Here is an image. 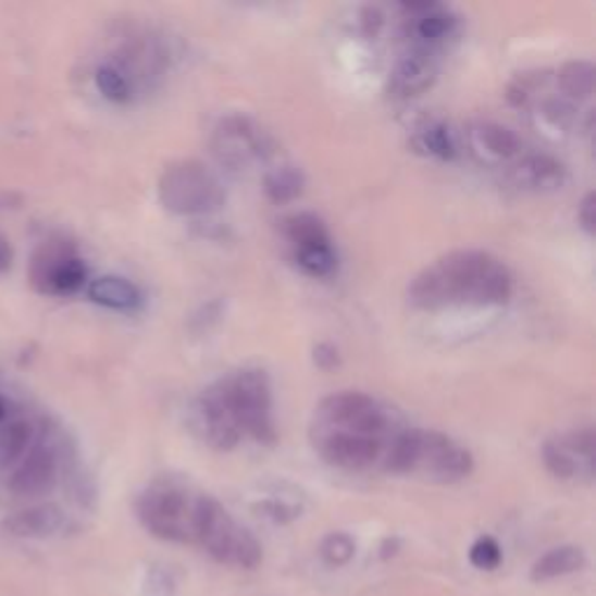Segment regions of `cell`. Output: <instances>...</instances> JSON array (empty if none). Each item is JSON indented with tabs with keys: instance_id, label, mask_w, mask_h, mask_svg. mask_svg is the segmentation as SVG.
Wrapping results in <instances>:
<instances>
[{
	"instance_id": "obj_25",
	"label": "cell",
	"mask_w": 596,
	"mask_h": 596,
	"mask_svg": "<svg viewBox=\"0 0 596 596\" xmlns=\"http://www.w3.org/2000/svg\"><path fill=\"white\" fill-rule=\"evenodd\" d=\"M33 440V426L26 420H14L0 429V469H10L20 461Z\"/></svg>"
},
{
	"instance_id": "obj_1",
	"label": "cell",
	"mask_w": 596,
	"mask_h": 596,
	"mask_svg": "<svg viewBox=\"0 0 596 596\" xmlns=\"http://www.w3.org/2000/svg\"><path fill=\"white\" fill-rule=\"evenodd\" d=\"M408 424L399 412L363 392H338L322 399L310 420V443L328 467L363 473L385 471L394 443Z\"/></svg>"
},
{
	"instance_id": "obj_23",
	"label": "cell",
	"mask_w": 596,
	"mask_h": 596,
	"mask_svg": "<svg viewBox=\"0 0 596 596\" xmlns=\"http://www.w3.org/2000/svg\"><path fill=\"white\" fill-rule=\"evenodd\" d=\"M291 257L296 266L312 277H328L338 266L334 240L298 247V250H291Z\"/></svg>"
},
{
	"instance_id": "obj_24",
	"label": "cell",
	"mask_w": 596,
	"mask_h": 596,
	"mask_svg": "<svg viewBox=\"0 0 596 596\" xmlns=\"http://www.w3.org/2000/svg\"><path fill=\"white\" fill-rule=\"evenodd\" d=\"M263 191L275 203H289L303 191V175L294 165H275L263 177Z\"/></svg>"
},
{
	"instance_id": "obj_32",
	"label": "cell",
	"mask_w": 596,
	"mask_h": 596,
	"mask_svg": "<svg viewBox=\"0 0 596 596\" xmlns=\"http://www.w3.org/2000/svg\"><path fill=\"white\" fill-rule=\"evenodd\" d=\"M314 363H318L320 369H334L338 363V350L334 345H318L314 347Z\"/></svg>"
},
{
	"instance_id": "obj_26",
	"label": "cell",
	"mask_w": 596,
	"mask_h": 596,
	"mask_svg": "<svg viewBox=\"0 0 596 596\" xmlns=\"http://www.w3.org/2000/svg\"><path fill=\"white\" fill-rule=\"evenodd\" d=\"M355 555H357V541L345 532L328 534L320 543V557L324 564L331 569L347 567L355 559Z\"/></svg>"
},
{
	"instance_id": "obj_20",
	"label": "cell",
	"mask_w": 596,
	"mask_h": 596,
	"mask_svg": "<svg viewBox=\"0 0 596 596\" xmlns=\"http://www.w3.org/2000/svg\"><path fill=\"white\" fill-rule=\"evenodd\" d=\"M254 510L261 518H266L275 524H289L296 518H301L303 512L301 492H296L291 487H275L261 496L254 504Z\"/></svg>"
},
{
	"instance_id": "obj_3",
	"label": "cell",
	"mask_w": 596,
	"mask_h": 596,
	"mask_svg": "<svg viewBox=\"0 0 596 596\" xmlns=\"http://www.w3.org/2000/svg\"><path fill=\"white\" fill-rule=\"evenodd\" d=\"M512 275L501 259L480 250H457L429 263L408 287V303L424 312L504 306Z\"/></svg>"
},
{
	"instance_id": "obj_33",
	"label": "cell",
	"mask_w": 596,
	"mask_h": 596,
	"mask_svg": "<svg viewBox=\"0 0 596 596\" xmlns=\"http://www.w3.org/2000/svg\"><path fill=\"white\" fill-rule=\"evenodd\" d=\"M12 263V247L8 243V238L0 234V273H5Z\"/></svg>"
},
{
	"instance_id": "obj_31",
	"label": "cell",
	"mask_w": 596,
	"mask_h": 596,
	"mask_svg": "<svg viewBox=\"0 0 596 596\" xmlns=\"http://www.w3.org/2000/svg\"><path fill=\"white\" fill-rule=\"evenodd\" d=\"M594 210H596V206H594V191H587L585 198L581 201V206H578V222H581V226L587 231L589 236L594 234V222H596Z\"/></svg>"
},
{
	"instance_id": "obj_34",
	"label": "cell",
	"mask_w": 596,
	"mask_h": 596,
	"mask_svg": "<svg viewBox=\"0 0 596 596\" xmlns=\"http://www.w3.org/2000/svg\"><path fill=\"white\" fill-rule=\"evenodd\" d=\"M12 203H20V196H12V194H0V210H3V208H14Z\"/></svg>"
},
{
	"instance_id": "obj_17",
	"label": "cell",
	"mask_w": 596,
	"mask_h": 596,
	"mask_svg": "<svg viewBox=\"0 0 596 596\" xmlns=\"http://www.w3.org/2000/svg\"><path fill=\"white\" fill-rule=\"evenodd\" d=\"M585 564H587V555L581 545H559V548H552L550 552H545L541 559L534 561L532 581L534 583L557 581V578L583 571Z\"/></svg>"
},
{
	"instance_id": "obj_15",
	"label": "cell",
	"mask_w": 596,
	"mask_h": 596,
	"mask_svg": "<svg viewBox=\"0 0 596 596\" xmlns=\"http://www.w3.org/2000/svg\"><path fill=\"white\" fill-rule=\"evenodd\" d=\"M510 182L524 191L550 194L564 187L567 169L564 163L550 154H520L512 161Z\"/></svg>"
},
{
	"instance_id": "obj_27",
	"label": "cell",
	"mask_w": 596,
	"mask_h": 596,
	"mask_svg": "<svg viewBox=\"0 0 596 596\" xmlns=\"http://www.w3.org/2000/svg\"><path fill=\"white\" fill-rule=\"evenodd\" d=\"M96 87H98V91H101L108 98V101L120 103V105L131 103L136 98L134 89H131V85L124 79V75L114 71L110 63H103L101 69L96 71Z\"/></svg>"
},
{
	"instance_id": "obj_29",
	"label": "cell",
	"mask_w": 596,
	"mask_h": 596,
	"mask_svg": "<svg viewBox=\"0 0 596 596\" xmlns=\"http://www.w3.org/2000/svg\"><path fill=\"white\" fill-rule=\"evenodd\" d=\"M177 581L169 567H149L142 578V596H175Z\"/></svg>"
},
{
	"instance_id": "obj_28",
	"label": "cell",
	"mask_w": 596,
	"mask_h": 596,
	"mask_svg": "<svg viewBox=\"0 0 596 596\" xmlns=\"http://www.w3.org/2000/svg\"><path fill=\"white\" fill-rule=\"evenodd\" d=\"M469 561L477 571H496L504 561V550L494 536H480L471 545Z\"/></svg>"
},
{
	"instance_id": "obj_35",
	"label": "cell",
	"mask_w": 596,
	"mask_h": 596,
	"mask_svg": "<svg viewBox=\"0 0 596 596\" xmlns=\"http://www.w3.org/2000/svg\"><path fill=\"white\" fill-rule=\"evenodd\" d=\"M3 415H5V403H3V399H0V418Z\"/></svg>"
},
{
	"instance_id": "obj_16",
	"label": "cell",
	"mask_w": 596,
	"mask_h": 596,
	"mask_svg": "<svg viewBox=\"0 0 596 596\" xmlns=\"http://www.w3.org/2000/svg\"><path fill=\"white\" fill-rule=\"evenodd\" d=\"M63 524H65V516L61 512V508L52 504L24 508L3 520L5 534L14 538H49L59 534Z\"/></svg>"
},
{
	"instance_id": "obj_12",
	"label": "cell",
	"mask_w": 596,
	"mask_h": 596,
	"mask_svg": "<svg viewBox=\"0 0 596 596\" xmlns=\"http://www.w3.org/2000/svg\"><path fill=\"white\" fill-rule=\"evenodd\" d=\"M467 145L473 159L489 169H501L522 154V140L516 131L499 122H473L467 128Z\"/></svg>"
},
{
	"instance_id": "obj_10",
	"label": "cell",
	"mask_w": 596,
	"mask_h": 596,
	"mask_svg": "<svg viewBox=\"0 0 596 596\" xmlns=\"http://www.w3.org/2000/svg\"><path fill=\"white\" fill-rule=\"evenodd\" d=\"M30 280L45 294H73L87 280V266L71 245L47 243L33 259Z\"/></svg>"
},
{
	"instance_id": "obj_7",
	"label": "cell",
	"mask_w": 596,
	"mask_h": 596,
	"mask_svg": "<svg viewBox=\"0 0 596 596\" xmlns=\"http://www.w3.org/2000/svg\"><path fill=\"white\" fill-rule=\"evenodd\" d=\"M212 152L228 171L243 173L266 163L275 152V142L252 117L228 114L212 131Z\"/></svg>"
},
{
	"instance_id": "obj_13",
	"label": "cell",
	"mask_w": 596,
	"mask_h": 596,
	"mask_svg": "<svg viewBox=\"0 0 596 596\" xmlns=\"http://www.w3.org/2000/svg\"><path fill=\"white\" fill-rule=\"evenodd\" d=\"M438 79V61L436 54L422 52V49H408L394 63L389 75V94L394 98H415L426 94Z\"/></svg>"
},
{
	"instance_id": "obj_14",
	"label": "cell",
	"mask_w": 596,
	"mask_h": 596,
	"mask_svg": "<svg viewBox=\"0 0 596 596\" xmlns=\"http://www.w3.org/2000/svg\"><path fill=\"white\" fill-rule=\"evenodd\" d=\"M57 452L49 445H33L10 475V489L20 496H40L57 483Z\"/></svg>"
},
{
	"instance_id": "obj_22",
	"label": "cell",
	"mask_w": 596,
	"mask_h": 596,
	"mask_svg": "<svg viewBox=\"0 0 596 596\" xmlns=\"http://www.w3.org/2000/svg\"><path fill=\"white\" fill-rule=\"evenodd\" d=\"M415 145L422 149L424 154L443 159V161H450L457 157V140H455L452 128L438 120L424 122L418 128Z\"/></svg>"
},
{
	"instance_id": "obj_8",
	"label": "cell",
	"mask_w": 596,
	"mask_h": 596,
	"mask_svg": "<svg viewBox=\"0 0 596 596\" xmlns=\"http://www.w3.org/2000/svg\"><path fill=\"white\" fill-rule=\"evenodd\" d=\"M473 469V455L461 443L440 432H434V429H429V432L420 429L415 463H412L410 475H420L429 480V483L438 485H455L467 480Z\"/></svg>"
},
{
	"instance_id": "obj_2",
	"label": "cell",
	"mask_w": 596,
	"mask_h": 596,
	"mask_svg": "<svg viewBox=\"0 0 596 596\" xmlns=\"http://www.w3.org/2000/svg\"><path fill=\"white\" fill-rule=\"evenodd\" d=\"M189 426L212 450L228 452L245 438L275 445L271 377L261 369H238L214 380L189 408Z\"/></svg>"
},
{
	"instance_id": "obj_30",
	"label": "cell",
	"mask_w": 596,
	"mask_h": 596,
	"mask_svg": "<svg viewBox=\"0 0 596 596\" xmlns=\"http://www.w3.org/2000/svg\"><path fill=\"white\" fill-rule=\"evenodd\" d=\"M359 28L367 38H377L380 30L385 28V14L380 8H361L359 10Z\"/></svg>"
},
{
	"instance_id": "obj_18",
	"label": "cell",
	"mask_w": 596,
	"mask_h": 596,
	"mask_svg": "<svg viewBox=\"0 0 596 596\" xmlns=\"http://www.w3.org/2000/svg\"><path fill=\"white\" fill-rule=\"evenodd\" d=\"M89 298L98 306L110 308V310H122V312L136 310L142 301L138 287L117 275L96 277L89 285Z\"/></svg>"
},
{
	"instance_id": "obj_6",
	"label": "cell",
	"mask_w": 596,
	"mask_h": 596,
	"mask_svg": "<svg viewBox=\"0 0 596 596\" xmlns=\"http://www.w3.org/2000/svg\"><path fill=\"white\" fill-rule=\"evenodd\" d=\"M198 492L173 477L147 485L136 501V516L149 534L169 543H191V524Z\"/></svg>"
},
{
	"instance_id": "obj_9",
	"label": "cell",
	"mask_w": 596,
	"mask_h": 596,
	"mask_svg": "<svg viewBox=\"0 0 596 596\" xmlns=\"http://www.w3.org/2000/svg\"><path fill=\"white\" fill-rule=\"evenodd\" d=\"M543 463L559 480L589 483L594 477V429H573V432L559 434L545 443Z\"/></svg>"
},
{
	"instance_id": "obj_11",
	"label": "cell",
	"mask_w": 596,
	"mask_h": 596,
	"mask_svg": "<svg viewBox=\"0 0 596 596\" xmlns=\"http://www.w3.org/2000/svg\"><path fill=\"white\" fill-rule=\"evenodd\" d=\"M406 16V38L412 49L436 54L447 40L455 38L459 16L443 5L420 3V5H403Z\"/></svg>"
},
{
	"instance_id": "obj_21",
	"label": "cell",
	"mask_w": 596,
	"mask_h": 596,
	"mask_svg": "<svg viewBox=\"0 0 596 596\" xmlns=\"http://www.w3.org/2000/svg\"><path fill=\"white\" fill-rule=\"evenodd\" d=\"M534 122L538 126V131L548 136H564L567 131H571L573 122H575V103L567 101L564 96H552L545 98V101L536 103L534 108Z\"/></svg>"
},
{
	"instance_id": "obj_5",
	"label": "cell",
	"mask_w": 596,
	"mask_h": 596,
	"mask_svg": "<svg viewBox=\"0 0 596 596\" xmlns=\"http://www.w3.org/2000/svg\"><path fill=\"white\" fill-rule=\"evenodd\" d=\"M161 206L179 218H206L226 203L222 179L198 159H179L159 177Z\"/></svg>"
},
{
	"instance_id": "obj_19",
	"label": "cell",
	"mask_w": 596,
	"mask_h": 596,
	"mask_svg": "<svg viewBox=\"0 0 596 596\" xmlns=\"http://www.w3.org/2000/svg\"><path fill=\"white\" fill-rule=\"evenodd\" d=\"M559 96H564L571 103L589 101L594 94V65L592 61L575 59L561 65L557 71Z\"/></svg>"
},
{
	"instance_id": "obj_4",
	"label": "cell",
	"mask_w": 596,
	"mask_h": 596,
	"mask_svg": "<svg viewBox=\"0 0 596 596\" xmlns=\"http://www.w3.org/2000/svg\"><path fill=\"white\" fill-rule=\"evenodd\" d=\"M191 543L220 564L252 571L263 561V548L257 536L238 524L234 516L210 494H198L191 524Z\"/></svg>"
}]
</instances>
